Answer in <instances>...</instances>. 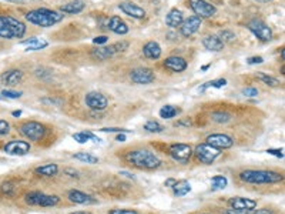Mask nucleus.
Listing matches in <instances>:
<instances>
[{
	"mask_svg": "<svg viewBox=\"0 0 285 214\" xmlns=\"http://www.w3.org/2000/svg\"><path fill=\"white\" fill-rule=\"evenodd\" d=\"M126 160L134 167L144 168V170H154L161 165V160L158 159L157 154H154L150 150H144V148L129 151L126 154Z\"/></svg>",
	"mask_w": 285,
	"mask_h": 214,
	"instance_id": "nucleus-1",
	"label": "nucleus"
},
{
	"mask_svg": "<svg viewBox=\"0 0 285 214\" xmlns=\"http://www.w3.org/2000/svg\"><path fill=\"white\" fill-rule=\"evenodd\" d=\"M283 179V174L271 170H244L240 173V180L248 184H275Z\"/></svg>",
	"mask_w": 285,
	"mask_h": 214,
	"instance_id": "nucleus-2",
	"label": "nucleus"
},
{
	"mask_svg": "<svg viewBox=\"0 0 285 214\" xmlns=\"http://www.w3.org/2000/svg\"><path fill=\"white\" fill-rule=\"evenodd\" d=\"M63 13L51 10V9H36L26 15V20L32 24L40 26V27H51L63 20Z\"/></svg>",
	"mask_w": 285,
	"mask_h": 214,
	"instance_id": "nucleus-3",
	"label": "nucleus"
},
{
	"mask_svg": "<svg viewBox=\"0 0 285 214\" xmlns=\"http://www.w3.org/2000/svg\"><path fill=\"white\" fill-rule=\"evenodd\" d=\"M26 33V24L12 16H0V37L6 40L22 39Z\"/></svg>",
	"mask_w": 285,
	"mask_h": 214,
	"instance_id": "nucleus-4",
	"label": "nucleus"
},
{
	"mask_svg": "<svg viewBox=\"0 0 285 214\" xmlns=\"http://www.w3.org/2000/svg\"><path fill=\"white\" fill-rule=\"evenodd\" d=\"M129 49V42H117L114 45L110 46H103V48H97L96 50L91 51V57L96 60H107L113 56H116L118 53H123L124 50Z\"/></svg>",
	"mask_w": 285,
	"mask_h": 214,
	"instance_id": "nucleus-5",
	"label": "nucleus"
},
{
	"mask_svg": "<svg viewBox=\"0 0 285 214\" xmlns=\"http://www.w3.org/2000/svg\"><path fill=\"white\" fill-rule=\"evenodd\" d=\"M20 133L30 142H40L46 136V127L39 121H26L20 126Z\"/></svg>",
	"mask_w": 285,
	"mask_h": 214,
	"instance_id": "nucleus-6",
	"label": "nucleus"
},
{
	"mask_svg": "<svg viewBox=\"0 0 285 214\" xmlns=\"http://www.w3.org/2000/svg\"><path fill=\"white\" fill-rule=\"evenodd\" d=\"M193 153L196 154V157H197V160L200 163H202V165H211V163L216 162V159L221 154V150L213 147V146H210L207 143H201V144H198L196 147V150Z\"/></svg>",
	"mask_w": 285,
	"mask_h": 214,
	"instance_id": "nucleus-7",
	"label": "nucleus"
},
{
	"mask_svg": "<svg viewBox=\"0 0 285 214\" xmlns=\"http://www.w3.org/2000/svg\"><path fill=\"white\" fill-rule=\"evenodd\" d=\"M247 27H248V30H250L257 39H260L261 42H269V40H272V36H274V34H272L271 27H269L265 22H263V20H260V19H252L251 22L247 24Z\"/></svg>",
	"mask_w": 285,
	"mask_h": 214,
	"instance_id": "nucleus-8",
	"label": "nucleus"
},
{
	"mask_svg": "<svg viewBox=\"0 0 285 214\" xmlns=\"http://www.w3.org/2000/svg\"><path fill=\"white\" fill-rule=\"evenodd\" d=\"M190 9L196 13V16L201 19H208L213 17L217 13V7L205 0H188Z\"/></svg>",
	"mask_w": 285,
	"mask_h": 214,
	"instance_id": "nucleus-9",
	"label": "nucleus"
},
{
	"mask_svg": "<svg viewBox=\"0 0 285 214\" xmlns=\"http://www.w3.org/2000/svg\"><path fill=\"white\" fill-rule=\"evenodd\" d=\"M170 156L178 162V163H183V165H187L193 156V148L190 147L188 144H184V143H175L173 146H170Z\"/></svg>",
	"mask_w": 285,
	"mask_h": 214,
	"instance_id": "nucleus-10",
	"label": "nucleus"
},
{
	"mask_svg": "<svg viewBox=\"0 0 285 214\" xmlns=\"http://www.w3.org/2000/svg\"><path fill=\"white\" fill-rule=\"evenodd\" d=\"M84 103H86V106H87L88 109L96 110V112H101V110H104V109L107 107L109 100H107V97H106L103 93H100V92H90V93L86 95Z\"/></svg>",
	"mask_w": 285,
	"mask_h": 214,
	"instance_id": "nucleus-11",
	"label": "nucleus"
},
{
	"mask_svg": "<svg viewBox=\"0 0 285 214\" xmlns=\"http://www.w3.org/2000/svg\"><path fill=\"white\" fill-rule=\"evenodd\" d=\"M130 79L135 84H150L154 82L155 74L149 67H137L130 71Z\"/></svg>",
	"mask_w": 285,
	"mask_h": 214,
	"instance_id": "nucleus-12",
	"label": "nucleus"
},
{
	"mask_svg": "<svg viewBox=\"0 0 285 214\" xmlns=\"http://www.w3.org/2000/svg\"><path fill=\"white\" fill-rule=\"evenodd\" d=\"M205 143L218 148V150H224V148H231L234 146V140L228 136V134H222V133H216V134H210L205 139Z\"/></svg>",
	"mask_w": 285,
	"mask_h": 214,
	"instance_id": "nucleus-13",
	"label": "nucleus"
},
{
	"mask_svg": "<svg viewBox=\"0 0 285 214\" xmlns=\"http://www.w3.org/2000/svg\"><path fill=\"white\" fill-rule=\"evenodd\" d=\"M4 151L12 156H26L30 151V143L24 140H10L6 143Z\"/></svg>",
	"mask_w": 285,
	"mask_h": 214,
	"instance_id": "nucleus-14",
	"label": "nucleus"
},
{
	"mask_svg": "<svg viewBox=\"0 0 285 214\" xmlns=\"http://www.w3.org/2000/svg\"><path fill=\"white\" fill-rule=\"evenodd\" d=\"M202 19L198 16H190L188 19H185L184 22L180 26V33L183 34L184 37H190L194 33H197L201 27Z\"/></svg>",
	"mask_w": 285,
	"mask_h": 214,
	"instance_id": "nucleus-15",
	"label": "nucleus"
},
{
	"mask_svg": "<svg viewBox=\"0 0 285 214\" xmlns=\"http://www.w3.org/2000/svg\"><path fill=\"white\" fill-rule=\"evenodd\" d=\"M118 9L126 13L127 16L133 17V19H144L146 17V10L140 6H137L135 3L132 1H121L118 4Z\"/></svg>",
	"mask_w": 285,
	"mask_h": 214,
	"instance_id": "nucleus-16",
	"label": "nucleus"
},
{
	"mask_svg": "<svg viewBox=\"0 0 285 214\" xmlns=\"http://www.w3.org/2000/svg\"><path fill=\"white\" fill-rule=\"evenodd\" d=\"M164 67L170 70V71H174V73H181V71H184L185 69L188 67V63H187V60L183 59V57H180V56H170L167 57L166 60H164Z\"/></svg>",
	"mask_w": 285,
	"mask_h": 214,
	"instance_id": "nucleus-17",
	"label": "nucleus"
},
{
	"mask_svg": "<svg viewBox=\"0 0 285 214\" xmlns=\"http://www.w3.org/2000/svg\"><path fill=\"white\" fill-rule=\"evenodd\" d=\"M228 204L234 210H255L257 201L247 197H233L228 200Z\"/></svg>",
	"mask_w": 285,
	"mask_h": 214,
	"instance_id": "nucleus-18",
	"label": "nucleus"
},
{
	"mask_svg": "<svg viewBox=\"0 0 285 214\" xmlns=\"http://www.w3.org/2000/svg\"><path fill=\"white\" fill-rule=\"evenodd\" d=\"M107 29L111 30L113 33L120 34V36L129 33V26H127V23H126L121 17L118 16H111L109 19Z\"/></svg>",
	"mask_w": 285,
	"mask_h": 214,
	"instance_id": "nucleus-19",
	"label": "nucleus"
},
{
	"mask_svg": "<svg viewBox=\"0 0 285 214\" xmlns=\"http://www.w3.org/2000/svg\"><path fill=\"white\" fill-rule=\"evenodd\" d=\"M0 79H1V83L6 86H16L23 79V71L19 69H10V70L4 71Z\"/></svg>",
	"mask_w": 285,
	"mask_h": 214,
	"instance_id": "nucleus-20",
	"label": "nucleus"
},
{
	"mask_svg": "<svg viewBox=\"0 0 285 214\" xmlns=\"http://www.w3.org/2000/svg\"><path fill=\"white\" fill-rule=\"evenodd\" d=\"M183 22H184V15L180 9H171L166 16V24L173 29L180 27Z\"/></svg>",
	"mask_w": 285,
	"mask_h": 214,
	"instance_id": "nucleus-21",
	"label": "nucleus"
},
{
	"mask_svg": "<svg viewBox=\"0 0 285 214\" xmlns=\"http://www.w3.org/2000/svg\"><path fill=\"white\" fill-rule=\"evenodd\" d=\"M67 196L68 200L71 203H76V204H94L96 203V198L86 194L83 191H79V190H70Z\"/></svg>",
	"mask_w": 285,
	"mask_h": 214,
	"instance_id": "nucleus-22",
	"label": "nucleus"
},
{
	"mask_svg": "<svg viewBox=\"0 0 285 214\" xmlns=\"http://www.w3.org/2000/svg\"><path fill=\"white\" fill-rule=\"evenodd\" d=\"M143 54H144L147 59L157 60V59H160V56H161V46H160L157 42L151 40V42L144 45V48H143Z\"/></svg>",
	"mask_w": 285,
	"mask_h": 214,
	"instance_id": "nucleus-23",
	"label": "nucleus"
},
{
	"mask_svg": "<svg viewBox=\"0 0 285 214\" xmlns=\"http://www.w3.org/2000/svg\"><path fill=\"white\" fill-rule=\"evenodd\" d=\"M86 7L84 1L82 0H74V1H70L66 4H62L60 6V12L62 13H67V15H79L82 13Z\"/></svg>",
	"mask_w": 285,
	"mask_h": 214,
	"instance_id": "nucleus-24",
	"label": "nucleus"
},
{
	"mask_svg": "<svg viewBox=\"0 0 285 214\" xmlns=\"http://www.w3.org/2000/svg\"><path fill=\"white\" fill-rule=\"evenodd\" d=\"M202 46L207 50H210V51H221V50L224 49V43L219 40L218 36H214V34L205 36L202 39Z\"/></svg>",
	"mask_w": 285,
	"mask_h": 214,
	"instance_id": "nucleus-25",
	"label": "nucleus"
},
{
	"mask_svg": "<svg viewBox=\"0 0 285 214\" xmlns=\"http://www.w3.org/2000/svg\"><path fill=\"white\" fill-rule=\"evenodd\" d=\"M171 189L174 191V196H177V197H183V196L188 194L191 191V186H190V183L187 180L175 181Z\"/></svg>",
	"mask_w": 285,
	"mask_h": 214,
	"instance_id": "nucleus-26",
	"label": "nucleus"
},
{
	"mask_svg": "<svg viewBox=\"0 0 285 214\" xmlns=\"http://www.w3.org/2000/svg\"><path fill=\"white\" fill-rule=\"evenodd\" d=\"M34 173L36 174H40V176H44V177H53V176H56L59 173V167H57V165H54V163L40 166V167H37L34 170Z\"/></svg>",
	"mask_w": 285,
	"mask_h": 214,
	"instance_id": "nucleus-27",
	"label": "nucleus"
},
{
	"mask_svg": "<svg viewBox=\"0 0 285 214\" xmlns=\"http://www.w3.org/2000/svg\"><path fill=\"white\" fill-rule=\"evenodd\" d=\"M60 203V197L59 196H49L42 193L40 200H39V206L40 207H54Z\"/></svg>",
	"mask_w": 285,
	"mask_h": 214,
	"instance_id": "nucleus-28",
	"label": "nucleus"
},
{
	"mask_svg": "<svg viewBox=\"0 0 285 214\" xmlns=\"http://www.w3.org/2000/svg\"><path fill=\"white\" fill-rule=\"evenodd\" d=\"M255 77H257L258 80H261L264 84L269 86V87H277V86H280V80H278V79H275V77H272V76H268V74L264 73V71H257V73H255Z\"/></svg>",
	"mask_w": 285,
	"mask_h": 214,
	"instance_id": "nucleus-29",
	"label": "nucleus"
},
{
	"mask_svg": "<svg viewBox=\"0 0 285 214\" xmlns=\"http://www.w3.org/2000/svg\"><path fill=\"white\" fill-rule=\"evenodd\" d=\"M227 84V80L225 79H217V80H211V82H207L204 83L202 86H200L198 87V92L200 93H204L205 90H208V89H222L224 86Z\"/></svg>",
	"mask_w": 285,
	"mask_h": 214,
	"instance_id": "nucleus-30",
	"label": "nucleus"
},
{
	"mask_svg": "<svg viewBox=\"0 0 285 214\" xmlns=\"http://www.w3.org/2000/svg\"><path fill=\"white\" fill-rule=\"evenodd\" d=\"M73 157H74L76 160H80V162L87 163V165H97V163H99V159H97L96 156H93V154H90V153H84V151L76 153Z\"/></svg>",
	"mask_w": 285,
	"mask_h": 214,
	"instance_id": "nucleus-31",
	"label": "nucleus"
},
{
	"mask_svg": "<svg viewBox=\"0 0 285 214\" xmlns=\"http://www.w3.org/2000/svg\"><path fill=\"white\" fill-rule=\"evenodd\" d=\"M47 46H49V42H46V40H43V39H37V37H36L30 45H27L26 51H37V50H43V49H46Z\"/></svg>",
	"mask_w": 285,
	"mask_h": 214,
	"instance_id": "nucleus-32",
	"label": "nucleus"
},
{
	"mask_svg": "<svg viewBox=\"0 0 285 214\" xmlns=\"http://www.w3.org/2000/svg\"><path fill=\"white\" fill-rule=\"evenodd\" d=\"M180 112L181 110L177 109V107H174V106H164L160 110V117L161 119H173V117H175V116L178 115Z\"/></svg>",
	"mask_w": 285,
	"mask_h": 214,
	"instance_id": "nucleus-33",
	"label": "nucleus"
},
{
	"mask_svg": "<svg viewBox=\"0 0 285 214\" xmlns=\"http://www.w3.org/2000/svg\"><path fill=\"white\" fill-rule=\"evenodd\" d=\"M224 214H272L271 210L267 209H261V210H234V209H228L225 210Z\"/></svg>",
	"mask_w": 285,
	"mask_h": 214,
	"instance_id": "nucleus-34",
	"label": "nucleus"
},
{
	"mask_svg": "<svg viewBox=\"0 0 285 214\" xmlns=\"http://www.w3.org/2000/svg\"><path fill=\"white\" fill-rule=\"evenodd\" d=\"M211 119H213V121L222 124V123H228L231 120V115L227 112H214L211 115Z\"/></svg>",
	"mask_w": 285,
	"mask_h": 214,
	"instance_id": "nucleus-35",
	"label": "nucleus"
},
{
	"mask_svg": "<svg viewBox=\"0 0 285 214\" xmlns=\"http://www.w3.org/2000/svg\"><path fill=\"white\" fill-rule=\"evenodd\" d=\"M228 184V180L224 177V176H214L211 179V186H213V190H221V189H225Z\"/></svg>",
	"mask_w": 285,
	"mask_h": 214,
	"instance_id": "nucleus-36",
	"label": "nucleus"
},
{
	"mask_svg": "<svg viewBox=\"0 0 285 214\" xmlns=\"http://www.w3.org/2000/svg\"><path fill=\"white\" fill-rule=\"evenodd\" d=\"M144 130L150 133H161L164 130V127L158 123V121H154V120H150L144 124Z\"/></svg>",
	"mask_w": 285,
	"mask_h": 214,
	"instance_id": "nucleus-37",
	"label": "nucleus"
},
{
	"mask_svg": "<svg viewBox=\"0 0 285 214\" xmlns=\"http://www.w3.org/2000/svg\"><path fill=\"white\" fill-rule=\"evenodd\" d=\"M218 37H219V40L225 45V43H233L235 40V34L234 32H231V30H221L219 34H218Z\"/></svg>",
	"mask_w": 285,
	"mask_h": 214,
	"instance_id": "nucleus-38",
	"label": "nucleus"
},
{
	"mask_svg": "<svg viewBox=\"0 0 285 214\" xmlns=\"http://www.w3.org/2000/svg\"><path fill=\"white\" fill-rule=\"evenodd\" d=\"M0 95L4 99H19V97L23 96V92H16V90H7V89H4Z\"/></svg>",
	"mask_w": 285,
	"mask_h": 214,
	"instance_id": "nucleus-39",
	"label": "nucleus"
},
{
	"mask_svg": "<svg viewBox=\"0 0 285 214\" xmlns=\"http://www.w3.org/2000/svg\"><path fill=\"white\" fill-rule=\"evenodd\" d=\"M15 190H16V187L12 181H6V183L1 184V191L7 196H12L15 193Z\"/></svg>",
	"mask_w": 285,
	"mask_h": 214,
	"instance_id": "nucleus-40",
	"label": "nucleus"
},
{
	"mask_svg": "<svg viewBox=\"0 0 285 214\" xmlns=\"http://www.w3.org/2000/svg\"><path fill=\"white\" fill-rule=\"evenodd\" d=\"M73 139H74L77 143H80V144H84V143L88 142V139H87V136H86V133L84 132L74 133V134H73Z\"/></svg>",
	"mask_w": 285,
	"mask_h": 214,
	"instance_id": "nucleus-41",
	"label": "nucleus"
},
{
	"mask_svg": "<svg viewBox=\"0 0 285 214\" xmlns=\"http://www.w3.org/2000/svg\"><path fill=\"white\" fill-rule=\"evenodd\" d=\"M10 132V124L6 120H0V136H6Z\"/></svg>",
	"mask_w": 285,
	"mask_h": 214,
	"instance_id": "nucleus-42",
	"label": "nucleus"
},
{
	"mask_svg": "<svg viewBox=\"0 0 285 214\" xmlns=\"http://www.w3.org/2000/svg\"><path fill=\"white\" fill-rule=\"evenodd\" d=\"M36 76L37 77H50L51 76V71L50 70H47V69H43V67H40V69H36Z\"/></svg>",
	"mask_w": 285,
	"mask_h": 214,
	"instance_id": "nucleus-43",
	"label": "nucleus"
},
{
	"mask_svg": "<svg viewBox=\"0 0 285 214\" xmlns=\"http://www.w3.org/2000/svg\"><path fill=\"white\" fill-rule=\"evenodd\" d=\"M267 153H268V154H272V156H275V157H280V159L284 157V150H283V148H268Z\"/></svg>",
	"mask_w": 285,
	"mask_h": 214,
	"instance_id": "nucleus-44",
	"label": "nucleus"
},
{
	"mask_svg": "<svg viewBox=\"0 0 285 214\" xmlns=\"http://www.w3.org/2000/svg\"><path fill=\"white\" fill-rule=\"evenodd\" d=\"M242 95L248 96V97H255V96H258V90L254 89V87H247V89L242 90Z\"/></svg>",
	"mask_w": 285,
	"mask_h": 214,
	"instance_id": "nucleus-45",
	"label": "nucleus"
},
{
	"mask_svg": "<svg viewBox=\"0 0 285 214\" xmlns=\"http://www.w3.org/2000/svg\"><path fill=\"white\" fill-rule=\"evenodd\" d=\"M247 63L248 65H261V63H264V59L261 56H254V57L247 59Z\"/></svg>",
	"mask_w": 285,
	"mask_h": 214,
	"instance_id": "nucleus-46",
	"label": "nucleus"
},
{
	"mask_svg": "<svg viewBox=\"0 0 285 214\" xmlns=\"http://www.w3.org/2000/svg\"><path fill=\"white\" fill-rule=\"evenodd\" d=\"M109 42V37L107 36H97L93 39V43L94 45H106Z\"/></svg>",
	"mask_w": 285,
	"mask_h": 214,
	"instance_id": "nucleus-47",
	"label": "nucleus"
},
{
	"mask_svg": "<svg viewBox=\"0 0 285 214\" xmlns=\"http://www.w3.org/2000/svg\"><path fill=\"white\" fill-rule=\"evenodd\" d=\"M110 214H140L137 213L135 210H124V209H114V210H111Z\"/></svg>",
	"mask_w": 285,
	"mask_h": 214,
	"instance_id": "nucleus-48",
	"label": "nucleus"
},
{
	"mask_svg": "<svg viewBox=\"0 0 285 214\" xmlns=\"http://www.w3.org/2000/svg\"><path fill=\"white\" fill-rule=\"evenodd\" d=\"M100 132H104V133H129V130H124V129H116V127H104V129H101Z\"/></svg>",
	"mask_w": 285,
	"mask_h": 214,
	"instance_id": "nucleus-49",
	"label": "nucleus"
},
{
	"mask_svg": "<svg viewBox=\"0 0 285 214\" xmlns=\"http://www.w3.org/2000/svg\"><path fill=\"white\" fill-rule=\"evenodd\" d=\"M84 133H86V136H87V139H88V140H91V142H94V143H99V142H100V139H99L96 134H93L91 132H84Z\"/></svg>",
	"mask_w": 285,
	"mask_h": 214,
	"instance_id": "nucleus-50",
	"label": "nucleus"
},
{
	"mask_svg": "<svg viewBox=\"0 0 285 214\" xmlns=\"http://www.w3.org/2000/svg\"><path fill=\"white\" fill-rule=\"evenodd\" d=\"M66 174H70V177H79V176H77L79 173H77L76 170H71V168H67V170H66Z\"/></svg>",
	"mask_w": 285,
	"mask_h": 214,
	"instance_id": "nucleus-51",
	"label": "nucleus"
},
{
	"mask_svg": "<svg viewBox=\"0 0 285 214\" xmlns=\"http://www.w3.org/2000/svg\"><path fill=\"white\" fill-rule=\"evenodd\" d=\"M116 140H117V142H126V136H124V133H118L117 137H116Z\"/></svg>",
	"mask_w": 285,
	"mask_h": 214,
	"instance_id": "nucleus-52",
	"label": "nucleus"
},
{
	"mask_svg": "<svg viewBox=\"0 0 285 214\" xmlns=\"http://www.w3.org/2000/svg\"><path fill=\"white\" fill-rule=\"evenodd\" d=\"M175 181L177 180H174V179H168V180H166V187H173Z\"/></svg>",
	"mask_w": 285,
	"mask_h": 214,
	"instance_id": "nucleus-53",
	"label": "nucleus"
},
{
	"mask_svg": "<svg viewBox=\"0 0 285 214\" xmlns=\"http://www.w3.org/2000/svg\"><path fill=\"white\" fill-rule=\"evenodd\" d=\"M120 174H123V176H126V177H129V179H134V176L130 174V173H127V171H121Z\"/></svg>",
	"mask_w": 285,
	"mask_h": 214,
	"instance_id": "nucleus-54",
	"label": "nucleus"
},
{
	"mask_svg": "<svg viewBox=\"0 0 285 214\" xmlns=\"http://www.w3.org/2000/svg\"><path fill=\"white\" fill-rule=\"evenodd\" d=\"M12 116H13V117H20V116H22V110H15V112L12 113Z\"/></svg>",
	"mask_w": 285,
	"mask_h": 214,
	"instance_id": "nucleus-55",
	"label": "nucleus"
},
{
	"mask_svg": "<svg viewBox=\"0 0 285 214\" xmlns=\"http://www.w3.org/2000/svg\"><path fill=\"white\" fill-rule=\"evenodd\" d=\"M68 214H91V213H88V212H73V213Z\"/></svg>",
	"mask_w": 285,
	"mask_h": 214,
	"instance_id": "nucleus-56",
	"label": "nucleus"
},
{
	"mask_svg": "<svg viewBox=\"0 0 285 214\" xmlns=\"http://www.w3.org/2000/svg\"><path fill=\"white\" fill-rule=\"evenodd\" d=\"M181 124H184V126H190L191 123H190V121H180V123H178V126H181Z\"/></svg>",
	"mask_w": 285,
	"mask_h": 214,
	"instance_id": "nucleus-57",
	"label": "nucleus"
},
{
	"mask_svg": "<svg viewBox=\"0 0 285 214\" xmlns=\"http://www.w3.org/2000/svg\"><path fill=\"white\" fill-rule=\"evenodd\" d=\"M254 1H257V3H268L271 0H254Z\"/></svg>",
	"mask_w": 285,
	"mask_h": 214,
	"instance_id": "nucleus-58",
	"label": "nucleus"
},
{
	"mask_svg": "<svg viewBox=\"0 0 285 214\" xmlns=\"http://www.w3.org/2000/svg\"><path fill=\"white\" fill-rule=\"evenodd\" d=\"M1 100H6V99H4V97H3V96L0 95V101H1Z\"/></svg>",
	"mask_w": 285,
	"mask_h": 214,
	"instance_id": "nucleus-59",
	"label": "nucleus"
},
{
	"mask_svg": "<svg viewBox=\"0 0 285 214\" xmlns=\"http://www.w3.org/2000/svg\"><path fill=\"white\" fill-rule=\"evenodd\" d=\"M9 1H22V0H9Z\"/></svg>",
	"mask_w": 285,
	"mask_h": 214,
	"instance_id": "nucleus-60",
	"label": "nucleus"
}]
</instances>
